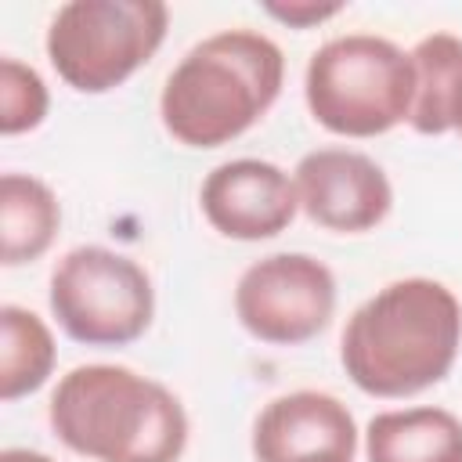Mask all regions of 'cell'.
<instances>
[{
	"label": "cell",
	"instance_id": "cell-18",
	"mask_svg": "<svg viewBox=\"0 0 462 462\" xmlns=\"http://www.w3.org/2000/svg\"><path fill=\"white\" fill-rule=\"evenodd\" d=\"M458 134H462V130H458Z\"/></svg>",
	"mask_w": 462,
	"mask_h": 462
},
{
	"label": "cell",
	"instance_id": "cell-15",
	"mask_svg": "<svg viewBox=\"0 0 462 462\" xmlns=\"http://www.w3.org/2000/svg\"><path fill=\"white\" fill-rule=\"evenodd\" d=\"M47 108H51V94L43 76L32 65L4 54L0 58V134L18 137L36 130L47 119Z\"/></svg>",
	"mask_w": 462,
	"mask_h": 462
},
{
	"label": "cell",
	"instance_id": "cell-17",
	"mask_svg": "<svg viewBox=\"0 0 462 462\" xmlns=\"http://www.w3.org/2000/svg\"><path fill=\"white\" fill-rule=\"evenodd\" d=\"M0 462H54V458L43 451H32V448H4Z\"/></svg>",
	"mask_w": 462,
	"mask_h": 462
},
{
	"label": "cell",
	"instance_id": "cell-16",
	"mask_svg": "<svg viewBox=\"0 0 462 462\" xmlns=\"http://www.w3.org/2000/svg\"><path fill=\"white\" fill-rule=\"evenodd\" d=\"M343 11V4H314V0H289V4H263V14H271L274 22L289 25V29H314L328 18H336Z\"/></svg>",
	"mask_w": 462,
	"mask_h": 462
},
{
	"label": "cell",
	"instance_id": "cell-7",
	"mask_svg": "<svg viewBox=\"0 0 462 462\" xmlns=\"http://www.w3.org/2000/svg\"><path fill=\"white\" fill-rule=\"evenodd\" d=\"M336 314V274L310 253H271L235 282L238 325L271 346H300L328 328Z\"/></svg>",
	"mask_w": 462,
	"mask_h": 462
},
{
	"label": "cell",
	"instance_id": "cell-13",
	"mask_svg": "<svg viewBox=\"0 0 462 462\" xmlns=\"http://www.w3.org/2000/svg\"><path fill=\"white\" fill-rule=\"evenodd\" d=\"M61 227V202L32 173L0 177V263L22 267L40 260Z\"/></svg>",
	"mask_w": 462,
	"mask_h": 462
},
{
	"label": "cell",
	"instance_id": "cell-6",
	"mask_svg": "<svg viewBox=\"0 0 462 462\" xmlns=\"http://www.w3.org/2000/svg\"><path fill=\"white\" fill-rule=\"evenodd\" d=\"M47 303L58 328L83 346H130L155 318L152 274L108 245L69 249L47 282Z\"/></svg>",
	"mask_w": 462,
	"mask_h": 462
},
{
	"label": "cell",
	"instance_id": "cell-2",
	"mask_svg": "<svg viewBox=\"0 0 462 462\" xmlns=\"http://www.w3.org/2000/svg\"><path fill=\"white\" fill-rule=\"evenodd\" d=\"M285 83L282 47L256 29H220L199 40L159 94L162 130L184 148H220L253 130Z\"/></svg>",
	"mask_w": 462,
	"mask_h": 462
},
{
	"label": "cell",
	"instance_id": "cell-14",
	"mask_svg": "<svg viewBox=\"0 0 462 462\" xmlns=\"http://www.w3.org/2000/svg\"><path fill=\"white\" fill-rule=\"evenodd\" d=\"M58 361L54 336L47 321L18 303L0 307V397L7 404L36 393Z\"/></svg>",
	"mask_w": 462,
	"mask_h": 462
},
{
	"label": "cell",
	"instance_id": "cell-9",
	"mask_svg": "<svg viewBox=\"0 0 462 462\" xmlns=\"http://www.w3.org/2000/svg\"><path fill=\"white\" fill-rule=\"evenodd\" d=\"M199 206L217 235L235 242H263L296 220L300 195L292 173H285L278 162L227 159L206 173Z\"/></svg>",
	"mask_w": 462,
	"mask_h": 462
},
{
	"label": "cell",
	"instance_id": "cell-4",
	"mask_svg": "<svg viewBox=\"0 0 462 462\" xmlns=\"http://www.w3.org/2000/svg\"><path fill=\"white\" fill-rule=\"evenodd\" d=\"M303 101L314 123L336 137H383L411 116V51L375 32L332 36L307 61Z\"/></svg>",
	"mask_w": 462,
	"mask_h": 462
},
{
	"label": "cell",
	"instance_id": "cell-3",
	"mask_svg": "<svg viewBox=\"0 0 462 462\" xmlns=\"http://www.w3.org/2000/svg\"><path fill=\"white\" fill-rule=\"evenodd\" d=\"M54 437L94 462H180L188 411L180 397L126 365H76L51 393Z\"/></svg>",
	"mask_w": 462,
	"mask_h": 462
},
{
	"label": "cell",
	"instance_id": "cell-11",
	"mask_svg": "<svg viewBox=\"0 0 462 462\" xmlns=\"http://www.w3.org/2000/svg\"><path fill=\"white\" fill-rule=\"evenodd\" d=\"M368 462H462V419L437 404L390 408L365 426Z\"/></svg>",
	"mask_w": 462,
	"mask_h": 462
},
{
	"label": "cell",
	"instance_id": "cell-12",
	"mask_svg": "<svg viewBox=\"0 0 462 462\" xmlns=\"http://www.w3.org/2000/svg\"><path fill=\"white\" fill-rule=\"evenodd\" d=\"M415 101L408 126L422 137L462 130V36L430 32L411 47Z\"/></svg>",
	"mask_w": 462,
	"mask_h": 462
},
{
	"label": "cell",
	"instance_id": "cell-10",
	"mask_svg": "<svg viewBox=\"0 0 462 462\" xmlns=\"http://www.w3.org/2000/svg\"><path fill=\"white\" fill-rule=\"evenodd\" d=\"M357 440V422L339 397L292 390L260 408L249 448L256 462H354Z\"/></svg>",
	"mask_w": 462,
	"mask_h": 462
},
{
	"label": "cell",
	"instance_id": "cell-8",
	"mask_svg": "<svg viewBox=\"0 0 462 462\" xmlns=\"http://www.w3.org/2000/svg\"><path fill=\"white\" fill-rule=\"evenodd\" d=\"M300 209L310 224L336 235H365L386 220L393 206V184L386 170L354 148H314L296 170Z\"/></svg>",
	"mask_w": 462,
	"mask_h": 462
},
{
	"label": "cell",
	"instance_id": "cell-5",
	"mask_svg": "<svg viewBox=\"0 0 462 462\" xmlns=\"http://www.w3.org/2000/svg\"><path fill=\"white\" fill-rule=\"evenodd\" d=\"M170 29L159 0H69L54 11L43 51L76 94H108L144 69Z\"/></svg>",
	"mask_w": 462,
	"mask_h": 462
},
{
	"label": "cell",
	"instance_id": "cell-1",
	"mask_svg": "<svg viewBox=\"0 0 462 462\" xmlns=\"http://www.w3.org/2000/svg\"><path fill=\"white\" fill-rule=\"evenodd\" d=\"M462 346V303L437 278H397L372 292L343 325L346 379L383 401L437 386Z\"/></svg>",
	"mask_w": 462,
	"mask_h": 462
}]
</instances>
